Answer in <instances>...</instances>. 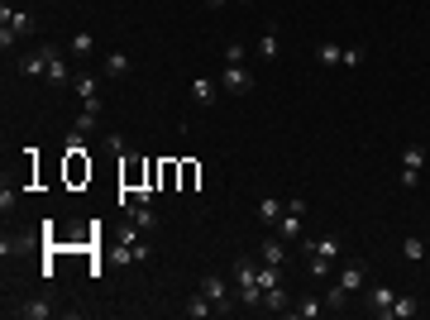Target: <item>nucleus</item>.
Segmentation results:
<instances>
[{
	"label": "nucleus",
	"instance_id": "nucleus-1",
	"mask_svg": "<svg viewBox=\"0 0 430 320\" xmlns=\"http://www.w3.org/2000/svg\"><path fill=\"white\" fill-rule=\"evenodd\" d=\"M34 33V15L29 10H0V48L10 53L19 38H29Z\"/></svg>",
	"mask_w": 430,
	"mask_h": 320
},
{
	"label": "nucleus",
	"instance_id": "nucleus-2",
	"mask_svg": "<svg viewBox=\"0 0 430 320\" xmlns=\"http://www.w3.org/2000/svg\"><path fill=\"white\" fill-rule=\"evenodd\" d=\"M277 234H282V239H302V234H306V201H302V196H287V201H282Z\"/></svg>",
	"mask_w": 430,
	"mask_h": 320
},
{
	"label": "nucleus",
	"instance_id": "nucleus-3",
	"mask_svg": "<svg viewBox=\"0 0 430 320\" xmlns=\"http://www.w3.org/2000/svg\"><path fill=\"white\" fill-rule=\"evenodd\" d=\"M53 53H63V48H58V43H39V48H34V53H24V58H19V77H43V72H48V58H53Z\"/></svg>",
	"mask_w": 430,
	"mask_h": 320
},
{
	"label": "nucleus",
	"instance_id": "nucleus-4",
	"mask_svg": "<svg viewBox=\"0 0 430 320\" xmlns=\"http://www.w3.org/2000/svg\"><path fill=\"white\" fill-rule=\"evenodd\" d=\"M201 291H206L210 301H215V311H220V316H225V311H235V306H239V296H235V291H230V287H225V277H215V272H210L206 282H201Z\"/></svg>",
	"mask_w": 430,
	"mask_h": 320
},
{
	"label": "nucleus",
	"instance_id": "nucleus-5",
	"mask_svg": "<svg viewBox=\"0 0 430 320\" xmlns=\"http://www.w3.org/2000/svg\"><path fill=\"white\" fill-rule=\"evenodd\" d=\"M220 91H230V96H249V91H254V77H249L244 67H225L220 72Z\"/></svg>",
	"mask_w": 430,
	"mask_h": 320
},
{
	"label": "nucleus",
	"instance_id": "nucleus-6",
	"mask_svg": "<svg viewBox=\"0 0 430 320\" xmlns=\"http://www.w3.org/2000/svg\"><path fill=\"white\" fill-rule=\"evenodd\" d=\"M191 100H196L201 110H210V105L220 100V77H196L191 81Z\"/></svg>",
	"mask_w": 430,
	"mask_h": 320
},
{
	"label": "nucleus",
	"instance_id": "nucleus-7",
	"mask_svg": "<svg viewBox=\"0 0 430 320\" xmlns=\"http://www.w3.org/2000/svg\"><path fill=\"white\" fill-rule=\"evenodd\" d=\"M334 282L349 291V296H359V291H364V282H368V263H349V268H339V277H334Z\"/></svg>",
	"mask_w": 430,
	"mask_h": 320
},
{
	"label": "nucleus",
	"instance_id": "nucleus-8",
	"mask_svg": "<svg viewBox=\"0 0 430 320\" xmlns=\"http://www.w3.org/2000/svg\"><path fill=\"white\" fill-rule=\"evenodd\" d=\"M48 86H72V81H77V72H72V67H67V58L63 53H53V58H48Z\"/></svg>",
	"mask_w": 430,
	"mask_h": 320
},
{
	"label": "nucleus",
	"instance_id": "nucleus-9",
	"mask_svg": "<svg viewBox=\"0 0 430 320\" xmlns=\"http://www.w3.org/2000/svg\"><path fill=\"white\" fill-rule=\"evenodd\" d=\"M302 249H306V258H325V263L339 258V239H330V234H325V239H306Z\"/></svg>",
	"mask_w": 430,
	"mask_h": 320
},
{
	"label": "nucleus",
	"instance_id": "nucleus-10",
	"mask_svg": "<svg viewBox=\"0 0 430 320\" xmlns=\"http://www.w3.org/2000/svg\"><path fill=\"white\" fill-rule=\"evenodd\" d=\"M397 301V291L387 287V282H378V287H368V311L373 316H387V306Z\"/></svg>",
	"mask_w": 430,
	"mask_h": 320
},
{
	"label": "nucleus",
	"instance_id": "nucleus-11",
	"mask_svg": "<svg viewBox=\"0 0 430 320\" xmlns=\"http://www.w3.org/2000/svg\"><path fill=\"white\" fill-rule=\"evenodd\" d=\"M182 316H191V320H210V316H220V311H215V301H210L206 291H196V296L182 306Z\"/></svg>",
	"mask_w": 430,
	"mask_h": 320
},
{
	"label": "nucleus",
	"instance_id": "nucleus-12",
	"mask_svg": "<svg viewBox=\"0 0 430 320\" xmlns=\"http://www.w3.org/2000/svg\"><path fill=\"white\" fill-rule=\"evenodd\" d=\"M287 316H297V320H316V316H325V296H302V301H292L287 306Z\"/></svg>",
	"mask_w": 430,
	"mask_h": 320
},
{
	"label": "nucleus",
	"instance_id": "nucleus-13",
	"mask_svg": "<svg viewBox=\"0 0 430 320\" xmlns=\"http://www.w3.org/2000/svg\"><path fill=\"white\" fill-rule=\"evenodd\" d=\"M258 258H263L268 268H282V263H287V244H282V234H277V239H263V244H258Z\"/></svg>",
	"mask_w": 430,
	"mask_h": 320
},
{
	"label": "nucleus",
	"instance_id": "nucleus-14",
	"mask_svg": "<svg viewBox=\"0 0 430 320\" xmlns=\"http://www.w3.org/2000/svg\"><path fill=\"white\" fill-rule=\"evenodd\" d=\"M115 254L125 258V263H143V258H148V244H143L139 234H125V239H120V249H115Z\"/></svg>",
	"mask_w": 430,
	"mask_h": 320
},
{
	"label": "nucleus",
	"instance_id": "nucleus-15",
	"mask_svg": "<svg viewBox=\"0 0 430 320\" xmlns=\"http://www.w3.org/2000/svg\"><path fill=\"white\" fill-rule=\"evenodd\" d=\"M287 306H292V291H287L282 282L263 291V311H277V316H287Z\"/></svg>",
	"mask_w": 430,
	"mask_h": 320
},
{
	"label": "nucleus",
	"instance_id": "nucleus-16",
	"mask_svg": "<svg viewBox=\"0 0 430 320\" xmlns=\"http://www.w3.org/2000/svg\"><path fill=\"white\" fill-rule=\"evenodd\" d=\"M411 316H421V301H416V296H397L382 320H411Z\"/></svg>",
	"mask_w": 430,
	"mask_h": 320
},
{
	"label": "nucleus",
	"instance_id": "nucleus-17",
	"mask_svg": "<svg viewBox=\"0 0 430 320\" xmlns=\"http://www.w3.org/2000/svg\"><path fill=\"white\" fill-rule=\"evenodd\" d=\"M10 316H19V320H48V316H53V306H48V301H19V306H10Z\"/></svg>",
	"mask_w": 430,
	"mask_h": 320
},
{
	"label": "nucleus",
	"instance_id": "nucleus-18",
	"mask_svg": "<svg viewBox=\"0 0 430 320\" xmlns=\"http://www.w3.org/2000/svg\"><path fill=\"white\" fill-rule=\"evenodd\" d=\"M426 167V144H406L401 148V172H421Z\"/></svg>",
	"mask_w": 430,
	"mask_h": 320
},
{
	"label": "nucleus",
	"instance_id": "nucleus-19",
	"mask_svg": "<svg viewBox=\"0 0 430 320\" xmlns=\"http://www.w3.org/2000/svg\"><path fill=\"white\" fill-rule=\"evenodd\" d=\"M129 72H134L129 53H106V77H129Z\"/></svg>",
	"mask_w": 430,
	"mask_h": 320
},
{
	"label": "nucleus",
	"instance_id": "nucleus-20",
	"mask_svg": "<svg viewBox=\"0 0 430 320\" xmlns=\"http://www.w3.org/2000/svg\"><path fill=\"white\" fill-rule=\"evenodd\" d=\"M258 220L277 224V220H282V201H277V196H263V201H258Z\"/></svg>",
	"mask_w": 430,
	"mask_h": 320
},
{
	"label": "nucleus",
	"instance_id": "nucleus-21",
	"mask_svg": "<svg viewBox=\"0 0 430 320\" xmlns=\"http://www.w3.org/2000/svg\"><path fill=\"white\" fill-rule=\"evenodd\" d=\"M258 58H263V63H272V58H277V24H268V29H263V38H258Z\"/></svg>",
	"mask_w": 430,
	"mask_h": 320
},
{
	"label": "nucleus",
	"instance_id": "nucleus-22",
	"mask_svg": "<svg viewBox=\"0 0 430 320\" xmlns=\"http://www.w3.org/2000/svg\"><path fill=\"white\" fill-rule=\"evenodd\" d=\"M96 48V38H91V33H86V29H81V33H72V38H67V53H72V58H86V53H91Z\"/></svg>",
	"mask_w": 430,
	"mask_h": 320
},
{
	"label": "nucleus",
	"instance_id": "nucleus-23",
	"mask_svg": "<svg viewBox=\"0 0 430 320\" xmlns=\"http://www.w3.org/2000/svg\"><path fill=\"white\" fill-rule=\"evenodd\" d=\"M96 86H101V77H91V72H77V81H72V91H77L81 100L96 96Z\"/></svg>",
	"mask_w": 430,
	"mask_h": 320
},
{
	"label": "nucleus",
	"instance_id": "nucleus-24",
	"mask_svg": "<svg viewBox=\"0 0 430 320\" xmlns=\"http://www.w3.org/2000/svg\"><path fill=\"white\" fill-rule=\"evenodd\" d=\"M401 254L411 258V263H421V258H426V239H421V234H406V239H401Z\"/></svg>",
	"mask_w": 430,
	"mask_h": 320
},
{
	"label": "nucleus",
	"instance_id": "nucleus-25",
	"mask_svg": "<svg viewBox=\"0 0 430 320\" xmlns=\"http://www.w3.org/2000/svg\"><path fill=\"white\" fill-rule=\"evenodd\" d=\"M344 63V48L339 43H320V67H339Z\"/></svg>",
	"mask_w": 430,
	"mask_h": 320
},
{
	"label": "nucleus",
	"instance_id": "nucleus-26",
	"mask_svg": "<svg viewBox=\"0 0 430 320\" xmlns=\"http://www.w3.org/2000/svg\"><path fill=\"white\" fill-rule=\"evenodd\" d=\"M81 153H86V134L72 129V134H67V158H81Z\"/></svg>",
	"mask_w": 430,
	"mask_h": 320
},
{
	"label": "nucleus",
	"instance_id": "nucleus-27",
	"mask_svg": "<svg viewBox=\"0 0 430 320\" xmlns=\"http://www.w3.org/2000/svg\"><path fill=\"white\" fill-rule=\"evenodd\" d=\"M344 301H349V291H344V287H339V282H334V287L325 291V311H339V306H344Z\"/></svg>",
	"mask_w": 430,
	"mask_h": 320
},
{
	"label": "nucleus",
	"instance_id": "nucleus-28",
	"mask_svg": "<svg viewBox=\"0 0 430 320\" xmlns=\"http://www.w3.org/2000/svg\"><path fill=\"white\" fill-rule=\"evenodd\" d=\"M225 67H244V43H230L225 48Z\"/></svg>",
	"mask_w": 430,
	"mask_h": 320
},
{
	"label": "nucleus",
	"instance_id": "nucleus-29",
	"mask_svg": "<svg viewBox=\"0 0 430 320\" xmlns=\"http://www.w3.org/2000/svg\"><path fill=\"white\" fill-rule=\"evenodd\" d=\"M277 282H282V277H277V268H258V287H263V291L277 287Z\"/></svg>",
	"mask_w": 430,
	"mask_h": 320
},
{
	"label": "nucleus",
	"instance_id": "nucleus-30",
	"mask_svg": "<svg viewBox=\"0 0 430 320\" xmlns=\"http://www.w3.org/2000/svg\"><path fill=\"white\" fill-rule=\"evenodd\" d=\"M306 263H311V277H330L334 272V263H325V258H306Z\"/></svg>",
	"mask_w": 430,
	"mask_h": 320
},
{
	"label": "nucleus",
	"instance_id": "nucleus-31",
	"mask_svg": "<svg viewBox=\"0 0 430 320\" xmlns=\"http://www.w3.org/2000/svg\"><path fill=\"white\" fill-rule=\"evenodd\" d=\"M106 153H125V134H115L111 129V134H106Z\"/></svg>",
	"mask_w": 430,
	"mask_h": 320
},
{
	"label": "nucleus",
	"instance_id": "nucleus-32",
	"mask_svg": "<svg viewBox=\"0 0 430 320\" xmlns=\"http://www.w3.org/2000/svg\"><path fill=\"white\" fill-rule=\"evenodd\" d=\"M364 58H368V53L359 48V43H354V48H344V67H359V63H364Z\"/></svg>",
	"mask_w": 430,
	"mask_h": 320
},
{
	"label": "nucleus",
	"instance_id": "nucleus-33",
	"mask_svg": "<svg viewBox=\"0 0 430 320\" xmlns=\"http://www.w3.org/2000/svg\"><path fill=\"white\" fill-rule=\"evenodd\" d=\"M206 5H210V10H220V5H230V0H206Z\"/></svg>",
	"mask_w": 430,
	"mask_h": 320
}]
</instances>
